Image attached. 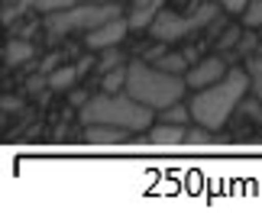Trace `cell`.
Wrapping results in <instances>:
<instances>
[{
	"instance_id": "1",
	"label": "cell",
	"mask_w": 262,
	"mask_h": 213,
	"mask_svg": "<svg viewBox=\"0 0 262 213\" xmlns=\"http://www.w3.org/2000/svg\"><path fill=\"white\" fill-rule=\"evenodd\" d=\"M246 90H249V75L230 68L227 75L217 81V84L201 87L198 94L191 97V116H194V123L207 126L210 133L220 129L230 120V113L236 110V104L243 100Z\"/></svg>"
},
{
	"instance_id": "2",
	"label": "cell",
	"mask_w": 262,
	"mask_h": 213,
	"mask_svg": "<svg viewBox=\"0 0 262 213\" xmlns=\"http://www.w3.org/2000/svg\"><path fill=\"white\" fill-rule=\"evenodd\" d=\"M126 94L136 97L139 104L152 107V110H165L181 100V94L188 90V81L181 75L159 68V65H146V62H129L126 65Z\"/></svg>"
},
{
	"instance_id": "3",
	"label": "cell",
	"mask_w": 262,
	"mask_h": 213,
	"mask_svg": "<svg viewBox=\"0 0 262 213\" xmlns=\"http://www.w3.org/2000/svg\"><path fill=\"white\" fill-rule=\"evenodd\" d=\"M81 120L88 123H110V126H123L129 133L152 126V107L139 104L136 97H117V94H97L81 107Z\"/></svg>"
},
{
	"instance_id": "4",
	"label": "cell",
	"mask_w": 262,
	"mask_h": 213,
	"mask_svg": "<svg viewBox=\"0 0 262 213\" xmlns=\"http://www.w3.org/2000/svg\"><path fill=\"white\" fill-rule=\"evenodd\" d=\"M114 16H120V7L117 4H110V0H91V4H78V7L49 13L46 29L52 36L72 33V29H94V26L107 23V19H114Z\"/></svg>"
},
{
	"instance_id": "5",
	"label": "cell",
	"mask_w": 262,
	"mask_h": 213,
	"mask_svg": "<svg viewBox=\"0 0 262 213\" xmlns=\"http://www.w3.org/2000/svg\"><path fill=\"white\" fill-rule=\"evenodd\" d=\"M214 4H217V0H207L194 16H178V13H165V10H159V16L152 19L149 33H152L159 42H178V39H185L188 33H194V29H204L210 19H214V10H217Z\"/></svg>"
},
{
	"instance_id": "6",
	"label": "cell",
	"mask_w": 262,
	"mask_h": 213,
	"mask_svg": "<svg viewBox=\"0 0 262 213\" xmlns=\"http://www.w3.org/2000/svg\"><path fill=\"white\" fill-rule=\"evenodd\" d=\"M126 29H129V19H123V16L107 19V23H100V26H94V29H88V49H94V52H104V49H117L120 42H123Z\"/></svg>"
},
{
	"instance_id": "7",
	"label": "cell",
	"mask_w": 262,
	"mask_h": 213,
	"mask_svg": "<svg viewBox=\"0 0 262 213\" xmlns=\"http://www.w3.org/2000/svg\"><path fill=\"white\" fill-rule=\"evenodd\" d=\"M227 71H230V68H227V62H224V58L210 55V58H201V62H198L194 68H188L185 81H188V87L201 90V87H210V84H217V81L224 78Z\"/></svg>"
},
{
	"instance_id": "8",
	"label": "cell",
	"mask_w": 262,
	"mask_h": 213,
	"mask_svg": "<svg viewBox=\"0 0 262 213\" xmlns=\"http://www.w3.org/2000/svg\"><path fill=\"white\" fill-rule=\"evenodd\" d=\"M185 123H159L149 133V146L152 149H178L185 142Z\"/></svg>"
},
{
	"instance_id": "9",
	"label": "cell",
	"mask_w": 262,
	"mask_h": 213,
	"mask_svg": "<svg viewBox=\"0 0 262 213\" xmlns=\"http://www.w3.org/2000/svg\"><path fill=\"white\" fill-rule=\"evenodd\" d=\"M129 129L123 126H110V123H88L84 129V139H88V146H117V142H123L126 139Z\"/></svg>"
},
{
	"instance_id": "10",
	"label": "cell",
	"mask_w": 262,
	"mask_h": 213,
	"mask_svg": "<svg viewBox=\"0 0 262 213\" xmlns=\"http://www.w3.org/2000/svg\"><path fill=\"white\" fill-rule=\"evenodd\" d=\"M88 68H91V62H78L72 68H55L52 75H49V87H52V90H68L78 81V75H84Z\"/></svg>"
},
{
	"instance_id": "11",
	"label": "cell",
	"mask_w": 262,
	"mask_h": 213,
	"mask_svg": "<svg viewBox=\"0 0 262 213\" xmlns=\"http://www.w3.org/2000/svg\"><path fill=\"white\" fill-rule=\"evenodd\" d=\"M33 42H23V39H13V42H7V49H4V62L10 65V68H16V65H23L26 58H33Z\"/></svg>"
},
{
	"instance_id": "12",
	"label": "cell",
	"mask_w": 262,
	"mask_h": 213,
	"mask_svg": "<svg viewBox=\"0 0 262 213\" xmlns=\"http://www.w3.org/2000/svg\"><path fill=\"white\" fill-rule=\"evenodd\" d=\"M246 75H249V87H253L256 100L262 104V52H256L253 58H246Z\"/></svg>"
},
{
	"instance_id": "13",
	"label": "cell",
	"mask_w": 262,
	"mask_h": 213,
	"mask_svg": "<svg viewBox=\"0 0 262 213\" xmlns=\"http://www.w3.org/2000/svg\"><path fill=\"white\" fill-rule=\"evenodd\" d=\"M159 16V0H149V4H143L139 7L136 4V10H133V16H129V26H152V19Z\"/></svg>"
},
{
	"instance_id": "14",
	"label": "cell",
	"mask_w": 262,
	"mask_h": 213,
	"mask_svg": "<svg viewBox=\"0 0 262 213\" xmlns=\"http://www.w3.org/2000/svg\"><path fill=\"white\" fill-rule=\"evenodd\" d=\"M159 68H165V71H172V75H181V71L188 68V55L185 52H172V55H159Z\"/></svg>"
},
{
	"instance_id": "15",
	"label": "cell",
	"mask_w": 262,
	"mask_h": 213,
	"mask_svg": "<svg viewBox=\"0 0 262 213\" xmlns=\"http://www.w3.org/2000/svg\"><path fill=\"white\" fill-rule=\"evenodd\" d=\"M120 87H126V68L117 65V68H110L104 75V90H107V94H117Z\"/></svg>"
},
{
	"instance_id": "16",
	"label": "cell",
	"mask_w": 262,
	"mask_h": 213,
	"mask_svg": "<svg viewBox=\"0 0 262 213\" xmlns=\"http://www.w3.org/2000/svg\"><path fill=\"white\" fill-rule=\"evenodd\" d=\"M188 120H194V116H191V107H181V100L162 110V123H188Z\"/></svg>"
},
{
	"instance_id": "17",
	"label": "cell",
	"mask_w": 262,
	"mask_h": 213,
	"mask_svg": "<svg viewBox=\"0 0 262 213\" xmlns=\"http://www.w3.org/2000/svg\"><path fill=\"white\" fill-rule=\"evenodd\" d=\"M243 26L249 29H262V0H249L243 10Z\"/></svg>"
},
{
	"instance_id": "18",
	"label": "cell",
	"mask_w": 262,
	"mask_h": 213,
	"mask_svg": "<svg viewBox=\"0 0 262 213\" xmlns=\"http://www.w3.org/2000/svg\"><path fill=\"white\" fill-rule=\"evenodd\" d=\"M185 142H188L191 149H207V146H210V129L198 123V126H194V129H191V133L185 136Z\"/></svg>"
},
{
	"instance_id": "19",
	"label": "cell",
	"mask_w": 262,
	"mask_h": 213,
	"mask_svg": "<svg viewBox=\"0 0 262 213\" xmlns=\"http://www.w3.org/2000/svg\"><path fill=\"white\" fill-rule=\"evenodd\" d=\"M78 4H91V0H36V7L42 13H55V10H68V7H78Z\"/></svg>"
},
{
	"instance_id": "20",
	"label": "cell",
	"mask_w": 262,
	"mask_h": 213,
	"mask_svg": "<svg viewBox=\"0 0 262 213\" xmlns=\"http://www.w3.org/2000/svg\"><path fill=\"white\" fill-rule=\"evenodd\" d=\"M104 58H100V71H110V68H117L120 65V55H117V49H104Z\"/></svg>"
},
{
	"instance_id": "21",
	"label": "cell",
	"mask_w": 262,
	"mask_h": 213,
	"mask_svg": "<svg viewBox=\"0 0 262 213\" xmlns=\"http://www.w3.org/2000/svg\"><path fill=\"white\" fill-rule=\"evenodd\" d=\"M217 4H220V7H224V10H230V13H243V10H246V4H249V0H217Z\"/></svg>"
},
{
	"instance_id": "22",
	"label": "cell",
	"mask_w": 262,
	"mask_h": 213,
	"mask_svg": "<svg viewBox=\"0 0 262 213\" xmlns=\"http://www.w3.org/2000/svg\"><path fill=\"white\" fill-rule=\"evenodd\" d=\"M88 100H91V97H88V94H81V90H75V94H72V104H75V107H84Z\"/></svg>"
},
{
	"instance_id": "23",
	"label": "cell",
	"mask_w": 262,
	"mask_h": 213,
	"mask_svg": "<svg viewBox=\"0 0 262 213\" xmlns=\"http://www.w3.org/2000/svg\"><path fill=\"white\" fill-rule=\"evenodd\" d=\"M256 52H262V42H259V49H256Z\"/></svg>"
}]
</instances>
